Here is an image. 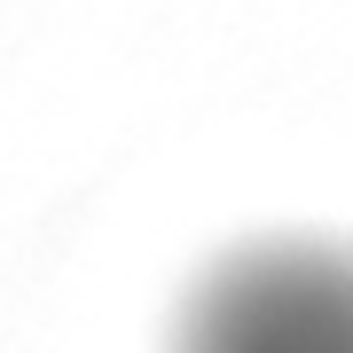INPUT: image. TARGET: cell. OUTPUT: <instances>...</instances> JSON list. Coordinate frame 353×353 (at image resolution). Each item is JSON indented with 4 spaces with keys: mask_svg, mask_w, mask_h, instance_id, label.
<instances>
[{
    "mask_svg": "<svg viewBox=\"0 0 353 353\" xmlns=\"http://www.w3.org/2000/svg\"><path fill=\"white\" fill-rule=\"evenodd\" d=\"M157 353H353V243L314 228L236 236L181 283Z\"/></svg>",
    "mask_w": 353,
    "mask_h": 353,
    "instance_id": "obj_1",
    "label": "cell"
}]
</instances>
